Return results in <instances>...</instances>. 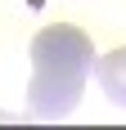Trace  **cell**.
Wrapping results in <instances>:
<instances>
[{
    "label": "cell",
    "instance_id": "7a4b0ae2",
    "mask_svg": "<svg viewBox=\"0 0 126 130\" xmlns=\"http://www.w3.org/2000/svg\"><path fill=\"white\" fill-rule=\"evenodd\" d=\"M95 76H99V90L117 108H126V45L113 50V54H104V58H95Z\"/></svg>",
    "mask_w": 126,
    "mask_h": 130
},
{
    "label": "cell",
    "instance_id": "6da1fadb",
    "mask_svg": "<svg viewBox=\"0 0 126 130\" xmlns=\"http://www.w3.org/2000/svg\"><path fill=\"white\" fill-rule=\"evenodd\" d=\"M95 40L72 23H54L32 40V81H27V108L41 121H63L77 112L86 76H95Z\"/></svg>",
    "mask_w": 126,
    "mask_h": 130
}]
</instances>
